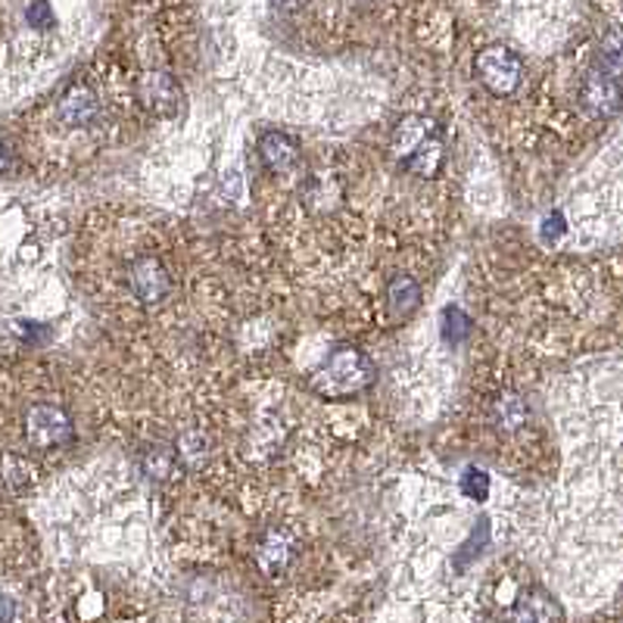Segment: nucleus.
<instances>
[{
    "label": "nucleus",
    "mask_w": 623,
    "mask_h": 623,
    "mask_svg": "<svg viewBox=\"0 0 623 623\" xmlns=\"http://www.w3.org/2000/svg\"><path fill=\"white\" fill-rule=\"evenodd\" d=\"M115 284V294L122 296L132 309H163L178 294V272L156 249L134 246L129 256L115 263V272H110Z\"/></svg>",
    "instance_id": "1"
},
{
    "label": "nucleus",
    "mask_w": 623,
    "mask_h": 623,
    "mask_svg": "<svg viewBox=\"0 0 623 623\" xmlns=\"http://www.w3.org/2000/svg\"><path fill=\"white\" fill-rule=\"evenodd\" d=\"M79 440V427L72 421L67 406L53 399H32L19 415V446L34 452H57L69 449Z\"/></svg>",
    "instance_id": "2"
},
{
    "label": "nucleus",
    "mask_w": 623,
    "mask_h": 623,
    "mask_svg": "<svg viewBox=\"0 0 623 623\" xmlns=\"http://www.w3.org/2000/svg\"><path fill=\"white\" fill-rule=\"evenodd\" d=\"M580 103L592 115H602V119L617 113V103H621V50H617V38H611L607 50H602V57L583 75Z\"/></svg>",
    "instance_id": "3"
},
{
    "label": "nucleus",
    "mask_w": 623,
    "mask_h": 623,
    "mask_svg": "<svg viewBox=\"0 0 623 623\" xmlns=\"http://www.w3.org/2000/svg\"><path fill=\"white\" fill-rule=\"evenodd\" d=\"M474 69L480 84L490 91L492 98H511L524 84L527 63L518 50L505 48V44H490V48L477 50Z\"/></svg>",
    "instance_id": "4"
},
{
    "label": "nucleus",
    "mask_w": 623,
    "mask_h": 623,
    "mask_svg": "<svg viewBox=\"0 0 623 623\" xmlns=\"http://www.w3.org/2000/svg\"><path fill=\"white\" fill-rule=\"evenodd\" d=\"M103 115H106V103L100 98L98 88L88 82L69 84L53 103V122L63 134L94 132L98 122H103Z\"/></svg>",
    "instance_id": "5"
},
{
    "label": "nucleus",
    "mask_w": 623,
    "mask_h": 623,
    "mask_svg": "<svg viewBox=\"0 0 623 623\" xmlns=\"http://www.w3.org/2000/svg\"><path fill=\"white\" fill-rule=\"evenodd\" d=\"M371 380H375L371 361L365 359L359 349L346 346V349L330 353L325 371H318L315 378V387L321 396H353L365 390Z\"/></svg>",
    "instance_id": "6"
},
{
    "label": "nucleus",
    "mask_w": 623,
    "mask_h": 623,
    "mask_svg": "<svg viewBox=\"0 0 623 623\" xmlns=\"http://www.w3.org/2000/svg\"><path fill=\"white\" fill-rule=\"evenodd\" d=\"M490 415L492 427L499 430V433H518V430H524L527 421H530V406L524 402V396L518 394V390H499V394H492L490 399Z\"/></svg>",
    "instance_id": "7"
},
{
    "label": "nucleus",
    "mask_w": 623,
    "mask_h": 623,
    "mask_svg": "<svg viewBox=\"0 0 623 623\" xmlns=\"http://www.w3.org/2000/svg\"><path fill=\"white\" fill-rule=\"evenodd\" d=\"M499 623H564V614L549 592L533 590L521 602H514V607Z\"/></svg>",
    "instance_id": "8"
},
{
    "label": "nucleus",
    "mask_w": 623,
    "mask_h": 623,
    "mask_svg": "<svg viewBox=\"0 0 623 623\" xmlns=\"http://www.w3.org/2000/svg\"><path fill=\"white\" fill-rule=\"evenodd\" d=\"M259 160H263L268 172L287 175V172H294L296 165H299V144L284 132L265 134L263 141H259Z\"/></svg>",
    "instance_id": "9"
},
{
    "label": "nucleus",
    "mask_w": 623,
    "mask_h": 623,
    "mask_svg": "<svg viewBox=\"0 0 623 623\" xmlns=\"http://www.w3.org/2000/svg\"><path fill=\"white\" fill-rule=\"evenodd\" d=\"M387 306L394 309L396 318H409L421 306V284L411 275H396L387 287Z\"/></svg>",
    "instance_id": "10"
},
{
    "label": "nucleus",
    "mask_w": 623,
    "mask_h": 623,
    "mask_svg": "<svg viewBox=\"0 0 623 623\" xmlns=\"http://www.w3.org/2000/svg\"><path fill=\"white\" fill-rule=\"evenodd\" d=\"M468 492L474 496V499H483L487 496V487H490V480H487V474L483 471H468Z\"/></svg>",
    "instance_id": "11"
},
{
    "label": "nucleus",
    "mask_w": 623,
    "mask_h": 623,
    "mask_svg": "<svg viewBox=\"0 0 623 623\" xmlns=\"http://www.w3.org/2000/svg\"><path fill=\"white\" fill-rule=\"evenodd\" d=\"M10 163H13V153H10V147H7V144L0 141V175H3L7 168H10Z\"/></svg>",
    "instance_id": "12"
}]
</instances>
